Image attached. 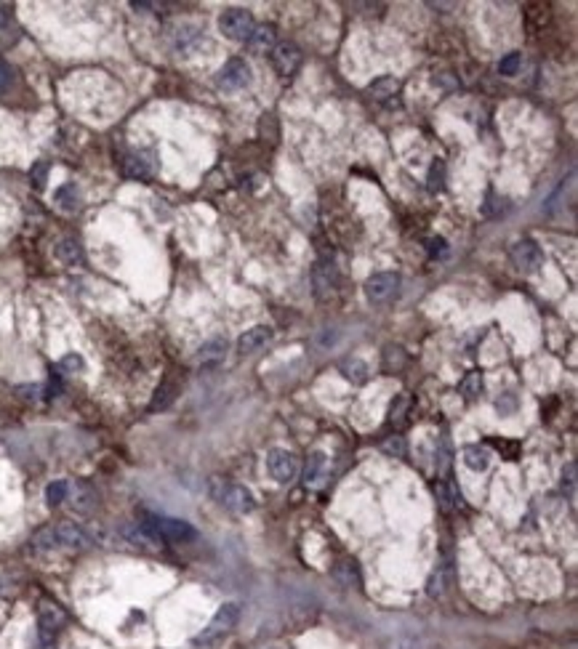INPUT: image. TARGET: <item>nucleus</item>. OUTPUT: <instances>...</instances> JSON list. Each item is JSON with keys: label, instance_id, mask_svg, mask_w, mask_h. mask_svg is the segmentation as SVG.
Listing matches in <instances>:
<instances>
[{"label": "nucleus", "instance_id": "obj_1", "mask_svg": "<svg viewBox=\"0 0 578 649\" xmlns=\"http://www.w3.org/2000/svg\"><path fill=\"white\" fill-rule=\"evenodd\" d=\"M139 527L149 541H168V543H192L197 538V529L184 522V519L157 517V514H142Z\"/></svg>", "mask_w": 578, "mask_h": 649}, {"label": "nucleus", "instance_id": "obj_2", "mask_svg": "<svg viewBox=\"0 0 578 649\" xmlns=\"http://www.w3.org/2000/svg\"><path fill=\"white\" fill-rule=\"evenodd\" d=\"M211 495H214V500H219L232 514H251L253 508H256V498H253V493L248 487L227 484V481L219 479V477L211 479Z\"/></svg>", "mask_w": 578, "mask_h": 649}, {"label": "nucleus", "instance_id": "obj_3", "mask_svg": "<svg viewBox=\"0 0 578 649\" xmlns=\"http://www.w3.org/2000/svg\"><path fill=\"white\" fill-rule=\"evenodd\" d=\"M238 617H240V604H235V601H227V604H221L216 610V615L211 617V623L203 628V634L195 638L192 644H203V647H214L216 644V638L227 636L229 631L235 628V623H238Z\"/></svg>", "mask_w": 578, "mask_h": 649}, {"label": "nucleus", "instance_id": "obj_4", "mask_svg": "<svg viewBox=\"0 0 578 649\" xmlns=\"http://www.w3.org/2000/svg\"><path fill=\"white\" fill-rule=\"evenodd\" d=\"M253 30H256V19L245 8H227V11L219 16V32L227 37V40L248 43Z\"/></svg>", "mask_w": 578, "mask_h": 649}, {"label": "nucleus", "instance_id": "obj_5", "mask_svg": "<svg viewBox=\"0 0 578 649\" xmlns=\"http://www.w3.org/2000/svg\"><path fill=\"white\" fill-rule=\"evenodd\" d=\"M251 85V64L245 59H229L216 75V88L219 91H242Z\"/></svg>", "mask_w": 578, "mask_h": 649}, {"label": "nucleus", "instance_id": "obj_6", "mask_svg": "<svg viewBox=\"0 0 578 649\" xmlns=\"http://www.w3.org/2000/svg\"><path fill=\"white\" fill-rule=\"evenodd\" d=\"M266 471L280 484H290L299 474V458L288 453V450H283V447H275V450L266 453Z\"/></svg>", "mask_w": 578, "mask_h": 649}, {"label": "nucleus", "instance_id": "obj_7", "mask_svg": "<svg viewBox=\"0 0 578 649\" xmlns=\"http://www.w3.org/2000/svg\"><path fill=\"white\" fill-rule=\"evenodd\" d=\"M509 256H512V261H515V266H517L519 272H528V275H533V272H539L543 266V253L541 248L536 245L533 240H517L512 248H509Z\"/></svg>", "mask_w": 578, "mask_h": 649}, {"label": "nucleus", "instance_id": "obj_8", "mask_svg": "<svg viewBox=\"0 0 578 649\" xmlns=\"http://www.w3.org/2000/svg\"><path fill=\"white\" fill-rule=\"evenodd\" d=\"M398 288H400V277L395 275V272H379V275L368 277L365 285H362L365 298L374 301V303H381V301L392 298V296L398 293Z\"/></svg>", "mask_w": 578, "mask_h": 649}, {"label": "nucleus", "instance_id": "obj_9", "mask_svg": "<svg viewBox=\"0 0 578 649\" xmlns=\"http://www.w3.org/2000/svg\"><path fill=\"white\" fill-rule=\"evenodd\" d=\"M64 612H61L56 604H43L40 612H37V634H40V641L43 647H51L54 638L59 634V628L64 625Z\"/></svg>", "mask_w": 578, "mask_h": 649}, {"label": "nucleus", "instance_id": "obj_10", "mask_svg": "<svg viewBox=\"0 0 578 649\" xmlns=\"http://www.w3.org/2000/svg\"><path fill=\"white\" fill-rule=\"evenodd\" d=\"M54 538H56L59 548H73V551H83V548H88L94 543L91 535L80 524H75V522H59L54 527Z\"/></svg>", "mask_w": 578, "mask_h": 649}, {"label": "nucleus", "instance_id": "obj_11", "mask_svg": "<svg viewBox=\"0 0 578 649\" xmlns=\"http://www.w3.org/2000/svg\"><path fill=\"white\" fill-rule=\"evenodd\" d=\"M272 64L283 77L296 75V70L302 67V49L296 43H277L272 49Z\"/></svg>", "mask_w": 578, "mask_h": 649}, {"label": "nucleus", "instance_id": "obj_12", "mask_svg": "<svg viewBox=\"0 0 578 649\" xmlns=\"http://www.w3.org/2000/svg\"><path fill=\"white\" fill-rule=\"evenodd\" d=\"M312 282H314V293H317L320 298H328L331 293H336V285H338L336 266L331 264V261H317L312 269Z\"/></svg>", "mask_w": 578, "mask_h": 649}, {"label": "nucleus", "instance_id": "obj_13", "mask_svg": "<svg viewBox=\"0 0 578 649\" xmlns=\"http://www.w3.org/2000/svg\"><path fill=\"white\" fill-rule=\"evenodd\" d=\"M272 327L269 324H256V327H251V330H245L240 338H238V351H240L242 357L245 354H256L259 349H264L266 344L272 341Z\"/></svg>", "mask_w": 578, "mask_h": 649}, {"label": "nucleus", "instance_id": "obj_14", "mask_svg": "<svg viewBox=\"0 0 578 649\" xmlns=\"http://www.w3.org/2000/svg\"><path fill=\"white\" fill-rule=\"evenodd\" d=\"M450 586H453V565H450V559H445L443 565H437V569L426 580V593L432 599H440L450 591Z\"/></svg>", "mask_w": 578, "mask_h": 649}, {"label": "nucleus", "instance_id": "obj_15", "mask_svg": "<svg viewBox=\"0 0 578 649\" xmlns=\"http://www.w3.org/2000/svg\"><path fill=\"white\" fill-rule=\"evenodd\" d=\"M224 357H227V341L224 338H211V341H205L203 346L195 351V362L200 367H216Z\"/></svg>", "mask_w": 578, "mask_h": 649}, {"label": "nucleus", "instance_id": "obj_16", "mask_svg": "<svg viewBox=\"0 0 578 649\" xmlns=\"http://www.w3.org/2000/svg\"><path fill=\"white\" fill-rule=\"evenodd\" d=\"M123 173H125L128 179L147 181V179H152V173H155V165H152V163H149L144 155H128L125 160H123Z\"/></svg>", "mask_w": 578, "mask_h": 649}, {"label": "nucleus", "instance_id": "obj_17", "mask_svg": "<svg viewBox=\"0 0 578 649\" xmlns=\"http://www.w3.org/2000/svg\"><path fill=\"white\" fill-rule=\"evenodd\" d=\"M461 460H464V466L472 471H485L488 466H491V450L482 445H469L464 447V453H461Z\"/></svg>", "mask_w": 578, "mask_h": 649}, {"label": "nucleus", "instance_id": "obj_18", "mask_svg": "<svg viewBox=\"0 0 578 649\" xmlns=\"http://www.w3.org/2000/svg\"><path fill=\"white\" fill-rule=\"evenodd\" d=\"M67 498H73V505L78 511H91L97 505V493L85 481H75V484L70 481V495Z\"/></svg>", "mask_w": 578, "mask_h": 649}, {"label": "nucleus", "instance_id": "obj_19", "mask_svg": "<svg viewBox=\"0 0 578 649\" xmlns=\"http://www.w3.org/2000/svg\"><path fill=\"white\" fill-rule=\"evenodd\" d=\"M54 203H56V208L64 210V213H75V210L80 208V192H78V187H75V184H61L59 189L54 192Z\"/></svg>", "mask_w": 578, "mask_h": 649}, {"label": "nucleus", "instance_id": "obj_20", "mask_svg": "<svg viewBox=\"0 0 578 649\" xmlns=\"http://www.w3.org/2000/svg\"><path fill=\"white\" fill-rule=\"evenodd\" d=\"M248 46L256 53H266L277 46V35H275V27H256L248 37Z\"/></svg>", "mask_w": 578, "mask_h": 649}, {"label": "nucleus", "instance_id": "obj_21", "mask_svg": "<svg viewBox=\"0 0 578 649\" xmlns=\"http://www.w3.org/2000/svg\"><path fill=\"white\" fill-rule=\"evenodd\" d=\"M56 258H59L61 264H67V266L83 264V248H80V242L73 240V237H64V240H59V245H56Z\"/></svg>", "mask_w": 578, "mask_h": 649}, {"label": "nucleus", "instance_id": "obj_22", "mask_svg": "<svg viewBox=\"0 0 578 649\" xmlns=\"http://www.w3.org/2000/svg\"><path fill=\"white\" fill-rule=\"evenodd\" d=\"M333 577H336L338 583L344 586V588H357L362 583L360 577V569H357V565L352 562V559H344V562H338L336 567H333Z\"/></svg>", "mask_w": 578, "mask_h": 649}, {"label": "nucleus", "instance_id": "obj_23", "mask_svg": "<svg viewBox=\"0 0 578 649\" xmlns=\"http://www.w3.org/2000/svg\"><path fill=\"white\" fill-rule=\"evenodd\" d=\"M203 40V35H200V30L197 27H179L176 32H173V49L181 51V53H190L192 49H197V43Z\"/></svg>", "mask_w": 578, "mask_h": 649}, {"label": "nucleus", "instance_id": "obj_24", "mask_svg": "<svg viewBox=\"0 0 578 649\" xmlns=\"http://www.w3.org/2000/svg\"><path fill=\"white\" fill-rule=\"evenodd\" d=\"M326 466H328V455L323 450H314L312 455H309V460H307V466H304V481L307 484H317L320 477H323V471H326Z\"/></svg>", "mask_w": 578, "mask_h": 649}, {"label": "nucleus", "instance_id": "obj_25", "mask_svg": "<svg viewBox=\"0 0 578 649\" xmlns=\"http://www.w3.org/2000/svg\"><path fill=\"white\" fill-rule=\"evenodd\" d=\"M176 391H179V386L173 384V381H163V384L157 386L155 397H152V402H149V410L152 412H157V410H166L176 399Z\"/></svg>", "mask_w": 578, "mask_h": 649}, {"label": "nucleus", "instance_id": "obj_26", "mask_svg": "<svg viewBox=\"0 0 578 649\" xmlns=\"http://www.w3.org/2000/svg\"><path fill=\"white\" fill-rule=\"evenodd\" d=\"M16 35H19V30H16L11 8L0 6V46H11L13 40H16Z\"/></svg>", "mask_w": 578, "mask_h": 649}, {"label": "nucleus", "instance_id": "obj_27", "mask_svg": "<svg viewBox=\"0 0 578 649\" xmlns=\"http://www.w3.org/2000/svg\"><path fill=\"white\" fill-rule=\"evenodd\" d=\"M398 91H400V80H395V77H379L376 83L368 85V94L376 101H384V99L395 96Z\"/></svg>", "mask_w": 578, "mask_h": 649}, {"label": "nucleus", "instance_id": "obj_28", "mask_svg": "<svg viewBox=\"0 0 578 649\" xmlns=\"http://www.w3.org/2000/svg\"><path fill=\"white\" fill-rule=\"evenodd\" d=\"M426 189L432 194H440L445 189V163L443 160H434L426 170Z\"/></svg>", "mask_w": 578, "mask_h": 649}, {"label": "nucleus", "instance_id": "obj_29", "mask_svg": "<svg viewBox=\"0 0 578 649\" xmlns=\"http://www.w3.org/2000/svg\"><path fill=\"white\" fill-rule=\"evenodd\" d=\"M67 495H70V481L67 479L51 481L49 487H46V503H49L51 508H56V505H61L67 500Z\"/></svg>", "mask_w": 578, "mask_h": 649}, {"label": "nucleus", "instance_id": "obj_30", "mask_svg": "<svg viewBox=\"0 0 578 649\" xmlns=\"http://www.w3.org/2000/svg\"><path fill=\"white\" fill-rule=\"evenodd\" d=\"M341 373L347 375L352 384H365L368 381V365L362 360H357V357H352V360H347L341 365Z\"/></svg>", "mask_w": 578, "mask_h": 649}, {"label": "nucleus", "instance_id": "obj_31", "mask_svg": "<svg viewBox=\"0 0 578 649\" xmlns=\"http://www.w3.org/2000/svg\"><path fill=\"white\" fill-rule=\"evenodd\" d=\"M482 373H469L461 384H458V391L467 399H477L482 394Z\"/></svg>", "mask_w": 578, "mask_h": 649}, {"label": "nucleus", "instance_id": "obj_32", "mask_svg": "<svg viewBox=\"0 0 578 649\" xmlns=\"http://www.w3.org/2000/svg\"><path fill=\"white\" fill-rule=\"evenodd\" d=\"M32 546H35L37 551H54V548H59V546H56V538H54V527H43L40 532H35Z\"/></svg>", "mask_w": 578, "mask_h": 649}, {"label": "nucleus", "instance_id": "obj_33", "mask_svg": "<svg viewBox=\"0 0 578 649\" xmlns=\"http://www.w3.org/2000/svg\"><path fill=\"white\" fill-rule=\"evenodd\" d=\"M259 133H262L264 139H269V144H277V139H280V131H277L275 115H262V120H259Z\"/></svg>", "mask_w": 578, "mask_h": 649}, {"label": "nucleus", "instance_id": "obj_34", "mask_svg": "<svg viewBox=\"0 0 578 649\" xmlns=\"http://www.w3.org/2000/svg\"><path fill=\"white\" fill-rule=\"evenodd\" d=\"M389 458H405L408 455V447H405V439L402 436H386V442L381 445Z\"/></svg>", "mask_w": 578, "mask_h": 649}, {"label": "nucleus", "instance_id": "obj_35", "mask_svg": "<svg viewBox=\"0 0 578 649\" xmlns=\"http://www.w3.org/2000/svg\"><path fill=\"white\" fill-rule=\"evenodd\" d=\"M519 64H522V56H519L517 51H512V53H506L504 59L498 61V73L504 75V77H512V75H517Z\"/></svg>", "mask_w": 578, "mask_h": 649}, {"label": "nucleus", "instance_id": "obj_36", "mask_svg": "<svg viewBox=\"0 0 578 649\" xmlns=\"http://www.w3.org/2000/svg\"><path fill=\"white\" fill-rule=\"evenodd\" d=\"M560 487H562V493L573 498V493H576V463H573V460L565 463V469H562V479H560Z\"/></svg>", "mask_w": 578, "mask_h": 649}, {"label": "nucleus", "instance_id": "obj_37", "mask_svg": "<svg viewBox=\"0 0 578 649\" xmlns=\"http://www.w3.org/2000/svg\"><path fill=\"white\" fill-rule=\"evenodd\" d=\"M49 170H51V165L46 163V160H40V163H35V165H32V170H30V179H32V187H35V189H43V187H46Z\"/></svg>", "mask_w": 578, "mask_h": 649}, {"label": "nucleus", "instance_id": "obj_38", "mask_svg": "<svg viewBox=\"0 0 578 649\" xmlns=\"http://www.w3.org/2000/svg\"><path fill=\"white\" fill-rule=\"evenodd\" d=\"M496 410H498L501 415H512V412L517 410V394H515V391H504L501 397L496 399Z\"/></svg>", "mask_w": 578, "mask_h": 649}, {"label": "nucleus", "instance_id": "obj_39", "mask_svg": "<svg viewBox=\"0 0 578 649\" xmlns=\"http://www.w3.org/2000/svg\"><path fill=\"white\" fill-rule=\"evenodd\" d=\"M85 362L80 354H67V357H61L59 362V370H64V373H83Z\"/></svg>", "mask_w": 578, "mask_h": 649}, {"label": "nucleus", "instance_id": "obj_40", "mask_svg": "<svg viewBox=\"0 0 578 649\" xmlns=\"http://www.w3.org/2000/svg\"><path fill=\"white\" fill-rule=\"evenodd\" d=\"M434 498L440 500V508H445V511H450V508H453V503H450V500H453V495L448 493L445 484H434Z\"/></svg>", "mask_w": 578, "mask_h": 649}, {"label": "nucleus", "instance_id": "obj_41", "mask_svg": "<svg viewBox=\"0 0 578 649\" xmlns=\"http://www.w3.org/2000/svg\"><path fill=\"white\" fill-rule=\"evenodd\" d=\"M11 83H13L11 67H8L6 61L0 59V91H8V88H11Z\"/></svg>", "mask_w": 578, "mask_h": 649}, {"label": "nucleus", "instance_id": "obj_42", "mask_svg": "<svg viewBox=\"0 0 578 649\" xmlns=\"http://www.w3.org/2000/svg\"><path fill=\"white\" fill-rule=\"evenodd\" d=\"M398 649H424V641L416 634H408L398 641Z\"/></svg>", "mask_w": 578, "mask_h": 649}, {"label": "nucleus", "instance_id": "obj_43", "mask_svg": "<svg viewBox=\"0 0 578 649\" xmlns=\"http://www.w3.org/2000/svg\"><path fill=\"white\" fill-rule=\"evenodd\" d=\"M426 245H429V256H445V251H448V242L443 240V237H432Z\"/></svg>", "mask_w": 578, "mask_h": 649}, {"label": "nucleus", "instance_id": "obj_44", "mask_svg": "<svg viewBox=\"0 0 578 649\" xmlns=\"http://www.w3.org/2000/svg\"><path fill=\"white\" fill-rule=\"evenodd\" d=\"M16 391H19V397H22V399H37V394H40V386H19Z\"/></svg>", "mask_w": 578, "mask_h": 649}, {"label": "nucleus", "instance_id": "obj_45", "mask_svg": "<svg viewBox=\"0 0 578 649\" xmlns=\"http://www.w3.org/2000/svg\"><path fill=\"white\" fill-rule=\"evenodd\" d=\"M269 649H280V647H269Z\"/></svg>", "mask_w": 578, "mask_h": 649}]
</instances>
